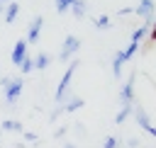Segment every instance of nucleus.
Returning <instances> with one entry per match:
<instances>
[{"instance_id": "20e7f679", "label": "nucleus", "mask_w": 156, "mask_h": 148, "mask_svg": "<svg viewBox=\"0 0 156 148\" xmlns=\"http://www.w3.org/2000/svg\"><path fill=\"white\" fill-rule=\"evenodd\" d=\"M134 119H136V124L146 131V133H151V136H156V126H151V121H149V116H146V109L144 107H139V104H134Z\"/></svg>"}, {"instance_id": "0eeeda50", "label": "nucleus", "mask_w": 156, "mask_h": 148, "mask_svg": "<svg viewBox=\"0 0 156 148\" xmlns=\"http://www.w3.org/2000/svg\"><path fill=\"white\" fill-rule=\"evenodd\" d=\"M80 107H83V97H71L66 104H61L58 109H54V112H51V119H58V114H61V112H76V109H80Z\"/></svg>"}, {"instance_id": "39448f33", "label": "nucleus", "mask_w": 156, "mask_h": 148, "mask_svg": "<svg viewBox=\"0 0 156 148\" xmlns=\"http://www.w3.org/2000/svg\"><path fill=\"white\" fill-rule=\"evenodd\" d=\"M41 24H44V17L41 15H37L32 22H29V27H27V44H37V39H39V32H41Z\"/></svg>"}, {"instance_id": "f3484780", "label": "nucleus", "mask_w": 156, "mask_h": 148, "mask_svg": "<svg viewBox=\"0 0 156 148\" xmlns=\"http://www.w3.org/2000/svg\"><path fill=\"white\" fill-rule=\"evenodd\" d=\"M32 68H34V58H32V56L27 53V56H24V61L20 63V70H22V73H29Z\"/></svg>"}, {"instance_id": "f03ea898", "label": "nucleus", "mask_w": 156, "mask_h": 148, "mask_svg": "<svg viewBox=\"0 0 156 148\" xmlns=\"http://www.w3.org/2000/svg\"><path fill=\"white\" fill-rule=\"evenodd\" d=\"M76 68H78V61H71V66L66 68V73H63V78H61V82H58V87H56V99H58V102L68 95V85H71V78H73Z\"/></svg>"}, {"instance_id": "dca6fc26", "label": "nucleus", "mask_w": 156, "mask_h": 148, "mask_svg": "<svg viewBox=\"0 0 156 148\" xmlns=\"http://www.w3.org/2000/svg\"><path fill=\"white\" fill-rule=\"evenodd\" d=\"M2 131H22V124L15 119H5L2 121Z\"/></svg>"}, {"instance_id": "9d476101", "label": "nucleus", "mask_w": 156, "mask_h": 148, "mask_svg": "<svg viewBox=\"0 0 156 148\" xmlns=\"http://www.w3.org/2000/svg\"><path fill=\"white\" fill-rule=\"evenodd\" d=\"M49 63H51V56H49L46 51H39L37 58H34V68H37V70H44V68H49Z\"/></svg>"}, {"instance_id": "423d86ee", "label": "nucleus", "mask_w": 156, "mask_h": 148, "mask_svg": "<svg viewBox=\"0 0 156 148\" xmlns=\"http://www.w3.org/2000/svg\"><path fill=\"white\" fill-rule=\"evenodd\" d=\"M119 102L122 104H134V73H129V80L119 90Z\"/></svg>"}, {"instance_id": "6ab92c4d", "label": "nucleus", "mask_w": 156, "mask_h": 148, "mask_svg": "<svg viewBox=\"0 0 156 148\" xmlns=\"http://www.w3.org/2000/svg\"><path fill=\"white\" fill-rule=\"evenodd\" d=\"M22 136H24V141H37V133H32V131H24Z\"/></svg>"}, {"instance_id": "a211bd4d", "label": "nucleus", "mask_w": 156, "mask_h": 148, "mask_svg": "<svg viewBox=\"0 0 156 148\" xmlns=\"http://www.w3.org/2000/svg\"><path fill=\"white\" fill-rule=\"evenodd\" d=\"M102 148H117V138H115V136H107V138L102 141Z\"/></svg>"}, {"instance_id": "f257e3e1", "label": "nucleus", "mask_w": 156, "mask_h": 148, "mask_svg": "<svg viewBox=\"0 0 156 148\" xmlns=\"http://www.w3.org/2000/svg\"><path fill=\"white\" fill-rule=\"evenodd\" d=\"M22 87H24V82H22V78H12V80H10V85L5 87V104H7V107H12V104H17V99H20V95H22Z\"/></svg>"}, {"instance_id": "7ed1b4c3", "label": "nucleus", "mask_w": 156, "mask_h": 148, "mask_svg": "<svg viewBox=\"0 0 156 148\" xmlns=\"http://www.w3.org/2000/svg\"><path fill=\"white\" fill-rule=\"evenodd\" d=\"M78 49H80V39H78L76 34H68V36L63 39V46H61L58 58H61V61H68V58H71V53H76Z\"/></svg>"}, {"instance_id": "412c9836", "label": "nucleus", "mask_w": 156, "mask_h": 148, "mask_svg": "<svg viewBox=\"0 0 156 148\" xmlns=\"http://www.w3.org/2000/svg\"><path fill=\"white\" fill-rule=\"evenodd\" d=\"M63 148H78V146H73V143H66V146H63Z\"/></svg>"}, {"instance_id": "9b49d317", "label": "nucleus", "mask_w": 156, "mask_h": 148, "mask_svg": "<svg viewBox=\"0 0 156 148\" xmlns=\"http://www.w3.org/2000/svg\"><path fill=\"white\" fill-rule=\"evenodd\" d=\"M17 12H20V5L12 0V2L5 7V22H7V24H12V22L17 19Z\"/></svg>"}, {"instance_id": "6e6552de", "label": "nucleus", "mask_w": 156, "mask_h": 148, "mask_svg": "<svg viewBox=\"0 0 156 148\" xmlns=\"http://www.w3.org/2000/svg\"><path fill=\"white\" fill-rule=\"evenodd\" d=\"M24 56H27V41H24V39H20V41L15 44V49H12V63H15V66H20V63L24 61Z\"/></svg>"}, {"instance_id": "5701e85b", "label": "nucleus", "mask_w": 156, "mask_h": 148, "mask_svg": "<svg viewBox=\"0 0 156 148\" xmlns=\"http://www.w3.org/2000/svg\"><path fill=\"white\" fill-rule=\"evenodd\" d=\"M0 2H2V5H5V2H7V0H0Z\"/></svg>"}, {"instance_id": "2eb2a0df", "label": "nucleus", "mask_w": 156, "mask_h": 148, "mask_svg": "<svg viewBox=\"0 0 156 148\" xmlns=\"http://www.w3.org/2000/svg\"><path fill=\"white\" fill-rule=\"evenodd\" d=\"M93 24L98 29H107L110 27V15H100V17H93Z\"/></svg>"}, {"instance_id": "1a4fd4ad", "label": "nucleus", "mask_w": 156, "mask_h": 148, "mask_svg": "<svg viewBox=\"0 0 156 148\" xmlns=\"http://www.w3.org/2000/svg\"><path fill=\"white\" fill-rule=\"evenodd\" d=\"M134 12H136L139 17H144V19L154 17V0H139V5H136Z\"/></svg>"}, {"instance_id": "f8f14e48", "label": "nucleus", "mask_w": 156, "mask_h": 148, "mask_svg": "<svg viewBox=\"0 0 156 148\" xmlns=\"http://www.w3.org/2000/svg\"><path fill=\"white\" fill-rule=\"evenodd\" d=\"M134 112V104H122V109L117 112V116H115V124H124L127 121V116Z\"/></svg>"}, {"instance_id": "aec40b11", "label": "nucleus", "mask_w": 156, "mask_h": 148, "mask_svg": "<svg viewBox=\"0 0 156 148\" xmlns=\"http://www.w3.org/2000/svg\"><path fill=\"white\" fill-rule=\"evenodd\" d=\"M149 41H156V22H154V27H151V32H149Z\"/></svg>"}, {"instance_id": "4468645a", "label": "nucleus", "mask_w": 156, "mask_h": 148, "mask_svg": "<svg viewBox=\"0 0 156 148\" xmlns=\"http://www.w3.org/2000/svg\"><path fill=\"white\" fill-rule=\"evenodd\" d=\"M73 2H76V0H54V5H56V12H58V15L68 12V10L73 7Z\"/></svg>"}, {"instance_id": "4be33fe9", "label": "nucleus", "mask_w": 156, "mask_h": 148, "mask_svg": "<svg viewBox=\"0 0 156 148\" xmlns=\"http://www.w3.org/2000/svg\"><path fill=\"white\" fill-rule=\"evenodd\" d=\"M0 12H5V5H2V2H0Z\"/></svg>"}, {"instance_id": "ddd939ff", "label": "nucleus", "mask_w": 156, "mask_h": 148, "mask_svg": "<svg viewBox=\"0 0 156 148\" xmlns=\"http://www.w3.org/2000/svg\"><path fill=\"white\" fill-rule=\"evenodd\" d=\"M71 12H73V17H85V12H88V2L85 0H76L73 2V7H71Z\"/></svg>"}]
</instances>
